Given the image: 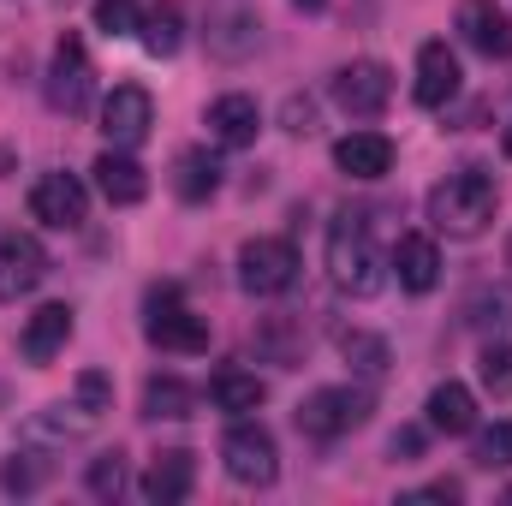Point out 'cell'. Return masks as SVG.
Here are the masks:
<instances>
[{
    "mask_svg": "<svg viewBox=\"0 0 512 506\" xmlns=\"http://www.w3.org/2000/svg\"><path fill=\"white\" fill-rule=\"evenodd\" d=\"M328 274H334V286L352 292V298H376L387 286L393 268H387V251L376 245L364 209L334 215V227H328Z\"/></svg>",
    "mask_w": 512,
    "mask_h": 506,
    "instance_id": "obj_1",
    "label": "cell"
},
{
    "mask_svg": "<svg viewBox=\"0 0 512 506\" xmlns=\"http://www.w3.org/2000/svg\"><path fill=\"white\" fill-rule=\"evenodd\" d=\"M495 203H501L495 179L477 173V167H459V173H447V179L429 191V221H435V233H447V239H483L489 221H495Z\"/></svg>",
    "mask_w": 512,
    "mask_h": 506,
    "instance_id": "obj_2",
    "label": "cell"
},
{
    "mask_svg": "<svg viewBox=\"0 0 512 506\" xmlns=\"http://www.w3.org/2000/svg\"><path fill=\"white\" fill-rule=\"evenodd\" d=\"M143 334L161 352H209V316H197L179 286H155L143 304Z\"/></svg>",
    "mask_w": 512,
    "mask_h": 506,
    "instance_id": "obj_3",
    "label": "cell"
},
{
    "mask_svg": "<svg viewBox=\"0 0 512 506\" xmlns=\"http://www.w3.org/2000/svg\"><path fill=\"white\" fill-rule=\"evenodd\" d=\"M364 417H370V393H364V387H316V393L298 405V429H304L310 441H340V435H352Z\"/></svg>",
    "mask_w": 512,
    "mask_h": 506,
    "instance_id": "obj_4",
    "label": "cell"
},
{
    "mask_svg": "<svg viewBox=\"0 0 512 506\" xmlns=\"http://www.w3.org/2000/svg\"><path fill=\"white\" fill-rule=\"evenodd\" d=\"M221 465H227V477H233V483H245V489H268V483L280 477L274 435H268L262 423H233V429H227V441H221Z\"/></svg>",
    "mask_w": 512,
    "mask_h": 506,
    "instance_id": "obj_5",
    "label": "cell"
},
{
    "mask_svg": "<svg viewBox=\"0 0 512 506\" xmlns=\"http://www.w3.org/2000/svg\"><path fill=\"white\" fill-rule=\"evenodd\" d=\"M96 96V66H90V48L78 36H60L54 60H48V108L54 114H84Z\"/></svg>",
    "mask_w": 512,
    "mask_h": 506,
    "instance_id": "obj_6",
    "label": "cell"
},
{
    "mask_svg": "<svg viewBox=\"0 0 512 506\" xmlns=\"http://www.w3.org/2000/svg\"><path fill=\"white\" fill-rule=\"evenodd\" d=\"M328 96H334L340 114H352V120H376L387 102H393V72H387L382 60H352V66L334 72Z\"/></svg>",
    "mask_w": 512,
    "mask_h": 506,
    "instance_id": "obj_7",
    "label": "cell"
},
{
    "mask_svg": "<svg viewBox=\"0 0 512 506\" xmlns=\"http://www.w3.org/2000/svg\"><path fill=\"white\" fill-rule=\"evenodd\" d=\"M298 280V251H292V239H251L245 251H239V286L251 292V298H274V292H286Z\"/></svg>",
    "mask_w": 512,
    "mask_h": 506,
    "instance_id": "obj_8",
    "label": "cell"
},
{
    "mask_svg": "<svg viewBox=\"0 0 512 506\" xmlns=\"http://www.w3.org/2000/svg\"><path fill=\"white\" fill-rule=\"evenodd\" d=\"M30 215H36L42 227H54V233L84 227V215H90L84 179H72V173H42V179L30 185Z\"/></svg>",
    "mask_w": 512,
    "mask_h": 506,
    "instance_id": "obj_9",
    "label": "cell"
},
{
    "mask_svg": "<svg viewBox=\"0 0 512 506\" xmlns=\"http://www.w3.org/2000/svg\"><path fill=\"white\" fill-rule=\"evenodd\" d=\"M155 126V102H149V90L143 84H114V96L102 102V131H108V143L114 149H137L143 137Z\"/></svg>",
    "mask_w": 512,
    "mask_h": 506,
    "instance_id": "obj_10",
    "label": "cell"
},
{
    "mask_svg": "<svg viewBox=\"0 0 512 506\" xmlns=\"http://www.w3.org/2000/svg\"><path fill=\"white\" fill-rule=\"evenodd\" d=\"M48 280V251L30 233H0V304L36 292Z\"/></svg>",
    "mask_w": 512,
    "mask_h": 506,
    "instance_id": "obj_11",
    "label": "cell"
},
{
    "mask_svg": "<svg viewBox=\"0 0 512 506\" xmlns=\"http://www.w3.org/2000/svg\"><path fill=\"white\" fill-rule=\"evenodd\" d=\"M459 54L447 48V42H423L417 48V108H447L453 96H459Z\"/></svg>",
    "mask_w": 512,
    "mask_h": 506,
    "instance_id": "obj_12",
    "label": "cell"
},
{
    "mask_svg": "<svg viewBox=\"0 0 512 506\" xmlns=\"http://www.w3.org/2000/svg\"><path fill=\"white\" fill-rule=\"evenodd\" d=\"M459 36L489 60H512V18L495 0H465L459 6Z\"/></svg>",
    "mask_w": 512,
    "mask_h": 506,
    "instance_id": "obj_13",
    "label": "cell"
},
{
    "mask_svg": "<svg viewBox=\"0 0 512 506\" xmlns=\"http://www.w3.org/2000/svg\"><path fill=\"white\" fill-rule=\"evenodd\" d=\"M387 268H393V280H399L405 292H435V280H441V251H435L429 233H405V239L387 251Z\"/></svg>",
    "mask_w": 512,
    "mask_h": 506,
    "instance_id": "obj_14",
    "label": "cell"
},
{
    "mask_svg": "<svg viewBox=\"0 0 512 506\" xmlns=\"http://www.w3.org/2000/svg\"><path fill=\"white\" fill-rule=\"evenodd\" d=\"M191 483H197V459H191L185 447H167V453H155L149 471H143V501L173 506V501L191 495Z\"/></svg>",
    "mask_w": 512,
    "mask_h": 506,
    "instance_id": "obj_15",
    "label": "cell"
},
{
    "mask_svg": "<svg viewBox=\"0 0 512 506\" xmlns=\"http://www.w3.org/2000/svg\"><path fill=\"white\" fill-rule=\"evenodd\" d=\"M96 191L108 197V203H120V209H131V203H143L149 197V173L131 161L126 149H108V155H96Z\"/></svg>",
    "mask_w": 512,
    "mask_h": 506,
    "instance_id": "obj_16",
    "label": "cell"
},
{
    "mask_svg": "<svg viewBox=\"0 0 512 506\" xmlns=\"http://www.w3.org/2000/svg\"><path fill=\"white\" fill-rule=\"evenodd\" d=\"M66 340H72V304H42L30 322H24V358L30 364H48V358H60L66 352Z\"/></svg>",
    "mask_w": 512,
    "mask_h": 506,
    "instance_id": "obj_17",
    "label": "cell"
},
{
    "mask_svg": "<svg viewBox=\"0 0 512 506\" xmlns=\"http://www.w3.org/2000/svg\"><path fill=\"white\" fill-rule=\"evenodd\" d=\"M334 167L346 179H382L387 167H393V143H387L382 131H352V137L334 143Z\"/></svg>",
    "mask_w": 512,
    "mask_h": 506,
    "instance_id": "obj_18",
    "label": "cell"
},
{
    "mask_svg": "<svg viewBox=\"0 0 512 506\" xmlns=\"http://www.w3.org/2000/svg\"><path fill=\"white\" fill-rule=\"evenodd\" d=\"M256 126H262V114H256L251 96H215L209 102V137L215 143H227V149H245V143H256Z\"/></svg>",
    "mask_w": 512,
    "mask_h": 506,
    "instance_id": "obj_19",
    "label": "cell"
},
{
    "mask_svg": "<svg viewBox=\"0 0 512 506\" xmlns=\"http://www.w3.org/2000/svg\"><path fill=\"white\" fill-rule=\"evenodd\" d=\"M423 411H429V429L435 435H471L477 429V399H471L465 381H441Z\"/></svg>",
    "mask_w": 512,
    "mask_h": 506,
    "instance_id": "obj_20",
    "label": "cell"
},
{
    "mask_svg": "<svg viewBox=\"0 0 512 506\" xmlns=\"http://www.w3.org/2000/svg\"><path fill=\"white\" fill-rule=\"evenodd\" d=\"M137 42H143V54H155V60L179 54V42H185V12H179L173 0L143 6V18H137Z\"/></svg>",
    "mask_w": 512,
    "mask_h": 506,
    "instance_id": "obj_21",
    "label": "cell"
},
{
    "mask_svg": "<svg viewBox=\"0 0 512 506\" xmlns=\"http://www.w3.org/2000/svg\"><path fill=\"white\" fill-rule=\"evenodd\" d=\"M173 191H179V203H209L221 191V161L209 149H185L173 161Z\"/></svg>",
    "mask_w": 512,
    "mask_h": 506,
    "instance_id": "obj_22",
    "label": "cell"
},
{
    "mask_svg": "<svg viewBox=\"0 0 512 506\" xmlns=\"http://www.w3.org/2000/svg\"><path fill=\"white\" fill-rule=\"evenodd\" d=\"M191 411H197V387H185L179 376H149L143 381V417L179 423V417H191Z\"/></svg>",
    "mask_w": 512,
    "mask_h": 506,
    "instance_id": "obj_23",
    "label": "cell"
},
{
    "mask_svg": "<svg viewBox=\"0 0 512 506\" xmlns=\"http://www.w3.org/2000/svg\"><path fill=\"white\" fill-rule=\"evenodd\" d=\"M209 399H215L221 411L245 417V411H256V405L268 399V387H262V376H251V370H221V376L209 381Z\"/></svg>",
    "mask_w": 512,
    "mask_h": 506,
    "instance_id": "obj_24",
    "label": "cell"
},
{
    "mask_svg": "<svg viewBox=\"0 0 512 506\" xmlns=\"http://www.w3.org/2000/svg\"><path fill=\"white\" fill-rule=\"evenodd\" d=\"M256 352L274 358L280 370H292V364L304 358V334H298V322H292V316H268V322L256 328Z\"/></svg>",
    "mask_w": 512,
    "mask_h": 506,
    "instance_id": "obj_25",
    "label": "cell"
},
{
    "mask_svg": "<svg viewBox=\"0 0 512 506\" xmlns=\"http://www.w3.org/2000/svg\"><path fill=\"white\" fill-rule=\"evenodd\" d=\"M471 465H477V471H512V417L477 435V447H471Z\"/></svg>",
    "mask_w": 512,
    "mask_h": 506,
    "instance_id": "obj_26",
    "label": "cell"
},
{
    "mask_svg": "<svg viewBox=\"0 0 512 506\" xmlns=\"http://www.w3.org/2000/svg\"><path fill=\"white\" fill-rule=\"evenodd\" d=\"M340 352H346V364H352L358 376H370V381L387 370V346L376 334H358V328H352V334H340Z\"/></svg>",
    "mask_w": 512,
    "mask_h": 506,
    "instance_id": "obj_27",
    "label": "cell"
},
{
    "mask_svg": "<svg viewBox=\"0 0 512 506\" xmlns=\"http://www.w3.org/2000/svg\"><path fill=\"white\" fill-rule=\"evenodd\" d=\"M477 376H483V387H489L495 399H512V346L507 340H489V346H483Z\"/></svg>",
    "mask_w": 512,
    "mask_h": 506,
    "instance_id": "obj_28",
    "label": "cell"
},
{
    "mask_svg": "<svg viewBox=\"0 0 512 506\" xmlns=\"http://www.w3.org/2000/svg\"><path fill=\"white\" fill-rule=\"evenodd\" d=\"M42 477H48V465H42L36 453H12V459L0 465V489H6V495H30V489H42Z\"/></svg>",
    "mask_w": 512,
    "mask_h": 506,
    "instance_id": "obj_29",
    "label": "cell"
},
{
    "mask_svg": "<svg viewBox=\"0 0 512 506\" xmlns=\"http://www.w3.org/2000/svg\"><path fill=\"white\" fill-rule=\"evenodd\" d=\"M90 495L96 501H120V489H126V453H102V459H90Z\"/></svg>",
    "mask_w": 512,
    "mask_h": 506,
    "instance_id": "obj_30",
    "label": "cell"
},
{
    "mask_svg": "<svg viewBox=\"0 0 512 506\" xmlns=\"http://www.w3.org/2000/svg\"><path fill=\"white\" fill-rule=\"evenodd\" d=\"M137 0H96V30L108 36H137Z\"/></svg>",
    "mask_w": 512,
    "mask_h": 506,
    "instance_id": "obj_31",
    "label": "cell"
},
{
    "mask_svg": "<svg viewBox=\"0 0 512 506\" xmlns=\"http://www.w3.org/2000/svg\"><path fill=\"white\" fill-rule=\"evenodd\" d=\"M78 405H84L90 417L114 411V381L102 376V370H84V376H78Z\"/></svg>",
    "mask_w": 512,
    "mask_h": 506,
    "instance_id": "obj_32",
    "label": "cell"
},
{
    "mask_svg": "<svg viewBox=\"0 0 512 506\" xmlns=\"http://www.w3.org/2000/svg\"><path fill=\"white\" fill-rule=\"evenodd\" d=\"M471 310H477V316H471L477 328H507V322H512V292H507V286H501V292H483Z\"/></svg>",
    "mask_w": 512,
    "mask_h": 506,
    "instance_id": "obj_33",
    "label": "cell"
},
{
    "mask_svg": "<svg viewBox=\"0 0 512 506\" xmlns=\"http://www.w3.org/2000/svg\"><path fill=\"white\" fill-rule=\"evenodd\" d=\"M280 120H286L292 137H310V131H316V102H310V96H286V114H280Z\"/></svg>",
    "mask_w": 512,
    "mask_h": 506,
    "instance_id": "obj_34",
    "label": "cell"
},
{
    "mask_svg": "<svg viewBox=\"0 0 512 506\" xmlns=\"http://www.w3.org/2000/svg\"><path fill=\"white\" fill-rule=\"evenodd\" d=\"M465 489L453 483V477H441V483H429V489H417V495H405V506H417V501H459Z\"/></svg>",
    "mask_w": 512,
    "mask_h": 506,
    "instance_id": "obj_35",
    "label": "cell"
},
{
    "mask_svg": "<svg viewBox=\"0 0 512 506\" xmlns=\"http://www.w3.org/2000/svg\"><path fill=\"white\" fill-rule=\"evenodd\" d=\"M399 453H405V465H411V459L423 453V435H417V429H399V435H393V459H399Z\"/></svg>",
    "mask_w": 512,
    "mask_h": 506,
    "instance_id": "obj_36",
    "label": "cell"
},
{
    "mask_svg": "<svg viewBox=\"0 0 512 506\" xmlns=\"http://www.w3.org/2000/svg\"><path fill=\"white\" fill-rule=\"evenodd\" d=\"M292 6H304V12H322V6H328V0H292Z\"/></svg>",
    "mask_w": 512,
    "mask_h": 506,
    "instance_id": "obj_37",
    "label": "cell"
},
{
    "mask_svg": "<svg viewBox=\"0 0 512 506\" xmlns=\"http://www.w3.org/2000/svg\"><path fill=\"white\" fill-rule=\"evenodd\" d=\"M501 149H507V161H512V126H507V137H501Z\"/></svg>",
    "mask_w": 512,
    "mask_h": 506,
    "instance_id": "obj_38",
    "label": "cell"
},
{
    "mask_svg": "<svg viewBox=\"0 0 512 506\" xmlns=\"http://www.w3.org/2000/svg\"><path fill=\"white\" fill-rule=\"evenodd\" d=\"M507 268H512V239H507Z\"/></svg>",
    "mask_w": 512,
    "mask_h": 506,
    "instance_id": "obj_39",
    "label": "cell"
}]
</instances>
